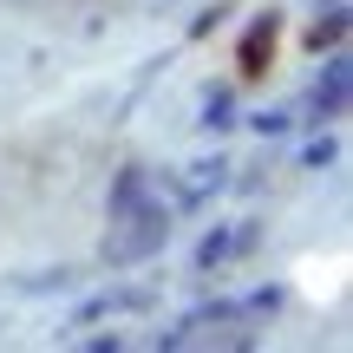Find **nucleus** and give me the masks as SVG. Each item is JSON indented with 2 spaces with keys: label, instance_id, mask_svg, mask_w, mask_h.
<instances>
[{
  "label": "nucleus",
  "instance_id": "f257e3e1",
  "mask_svg": "<svg viewBox=\"0 0 353 353\" xmlns=\"http://www.w3.org/2000/svg\"><path fill=\"white\" fill-rule=\"evenodd\" d=\"M164 242H170V210L151 196V203H138L131 216H118V223H112V236H105V262H112V268L151 262Z\"/></svg>",
  "mask_w": 353,
  "mask_h": 353
},
{
  "label": "nucleus",
  "instance_id": "f03ea898",
  "mask_svg": "<svg viewBox=\"0 0 353 353\" xmlns=\"http://www.w3.org/2000/svg\"><path fill=\"white\" fill-rule=\"evenodd\" d=\"M347 99H353V59L334 46L327 65H321V79H314V92H307V125H334V118H347Z\"/></svg>",
  "mask_w": 353,
  "mask_h": 353
},
{
  "label": "nucleus",
  "instance_id": "7ed1b4c3",
  "mask_svg": "<svg viewBox=\"0 0 353 353\" xmlns=\"http://www.w3.org/2000/svg\"><path fill=\"white\" fill-rule=\"evenodd\" d=\"M275 46H281V13L268 7V13H255L249 33H242V46H236V72H242V79H262L268 59H275Z\"/></svg>",
  "mask_w": 353,
  "mask_h": 353
},
{
  "label": "nucleus",
  "instance_id": "20e7f679",
  "mask_svg": "<svg viewBox=\"0 0 353 353\" xmlns=\"http://www.w3.org/2000/svg\"><path fill=\"white\" fill-rule=\"evenodd\" d=\"M138 203H151V170H144V164H125V170L112 176V196H105V216L118 223V216H131Z\"/></svg>",
  "mask_w": 353,
  "mask_h": 353
},
{
  "label": "nucleus",
  "instance_id": "39448f33",
  "mask_svg": "<svg viewBox=\"0 0 353 353\" xmlns=\"http://www.w3.org/2000/svg\"><path fill=\"white\" fill-rule=\"evenodd\" d=\"M334 46H347V0H327L307 26V52H334Z\"/></svg>",
  "mask_w": 353,
  "mask_h": 353
},
{
  "label": "nucleus",
  "instance_id": "423d86ee",
  "mask_svg": "<svg viewBox=\"0 0 353 353\" xmlns=\"http://www.w3.org/2000/svg\"><path fill=\"white\" fill-rule=\"evenodd\" d=\"M196 125L203 131H229V125H236V92L210 85V92H203V118H196Z\"/></svg>",
  "mask_w": 353,
  "mask_h": 353
},
{
  "label": "nucleus",
  "instance_id": "0eeeda50",
  "mask_svg": "<svg viewBox=\"0 0 353 353\" xmlns=\"http://www.w3.org/2000/svg\"><path fill=\"white\" fill-rule=\"evenodd\" d=\"M229 255H236V229H210V236L196 242V268L210 275V268H223Z\"/></svg>",
  "mask_w": 353,
  "mask_h": 353
},
{
  "label": "nucleus",
  "instance_id": "6e6552de",
  "mask_svg": "<svg viewBox=\"0 0 353 353\" xmlns=\"http://www.w3.org/2000/svg\"><path fill=\"white\" fill-rule=\"evenodd\" d=\"M301 157H307V170H321V164H341V144H334V138H314Z\"/></svg>",
  "mask_w": 353,
  "mask_h": 353
},
{
  "label": "nucleus",
  "instance_id": "1a4fd4ad",
  "mask_svg": "<svg viewBox=\"0 0 353 353\" xmlns=\"http://www.w3.org/2000/svg\"><path fill=\"white\" fill-rule=\"evenodd\" d=\"M223 13H236V7H229V0H216V7H203L196 20H190V39H203L210 26H223Z\"/></svg>",
  "mask_w": 353,
  "mask_h": 353
},
{
  "label": "nucleus",
  "instance_id": "9d476101",
  "mask_svg": "<svg viewBox=\"0 0 353 353\" xmlns=\"http://www.w3.org/2000/svg\"><path fill=\"white\" fill-rule=\"evenodd\" d=\"M249 125H255V131H262V138H281V131H288V112H255V118H249Z\"/></svg>",
  "mask_w": 353,
  "mask_h": 353
},
{
  "label": "nucleus",
  "instance_id": "9b49d317",
  "mask_svg": "<svg viewBox=\"0 0 353 353\" xmlns=\"http://www.w3.org/2000/svg\"><path fill=\"white\" fill-rule=\"evenodd\" d=\"M13 7H26V0H13Z\"/></svg>",
  "mask_w": 353,
  "mask_h": 353
}]
</instances>
